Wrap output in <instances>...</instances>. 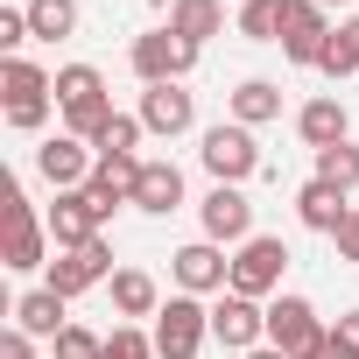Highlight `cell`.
Returning a JSON list of instances; mask_svg holds the SVG:
<instances>
[{"instance_id": "9c48e42d", "label": "cell", "mask_w": 359, "mask_h": 359, "mask_svg": "<svg viewBox=\"0 0 359 359\" xmlns=\"http://www.w3.org/2000/svg\"><path fill=\"white\" fill-rule=\"evenodd\" d=\"M113 275H120V268H113V247H106V233H99V240H85V247L57 254V261H50V282H43V289H57V296L71 303V296H85V289L113 282Z\"/></svg>"}, {"instance_id": "6da1fadb", "label": "cell", "mask_w": 359, "mask_h": 359, "mask_svg": "<svg viewBox=\"0 0 359 359\" xmlns=\"http://www.w3.org/2000/svg\"><path fill=\"white\" fill-rule=\"evenodd\" d=\"M0 92H8V127L43 134V120H50V106H57V78H50L43 64L8 57V64H0Z\"/></svg>"}, {"instance_id": "4dcf8cb0", "label": "cell", "mask_w": 359, "mask_h": 359, "mask_svg": "<svg viewBox=\"0 0 359 359\" xmlns=\"http://www.w3.org/2000/svg\"><path fill=\"white\" fill-rule=\"evenodd\" d=\"M22 43H36L29 36V8H0V57H15Z\"/></svg>"}, {"instance_id": "ac0fdd59", "label": "cell", "mask_w": 359, "mask_h": 359, "mask_svg": "<svg viewBox=\"0 0 359 359\" xmlns=\"http://www.w3.org/2000/svg\"><path fill=\"white\" fill-rule=\"evenodd\" d=\"M296 219H303L310 233H338V226L352 219V205H345V191L324 184V176H310V184L296 191Z\"/></svg>"}, {"instance_id": "f1b7e54d", "label": "cell", "mask_w": 359, "mask_h": 359, "mask_svg": "<svg viewBox=\"0 0 359 359\" xmlns=\"http://www.w3.org/2000/svg\"><path fill=\"white\" fill-rule=\"evenodd\" d=\"M99 359H155V331H141V324H120L113 338H106V352Z\"/></svg>"}, {"instance_id": "9a60e30c", "label": "cell", "mask_w": 359, "mask_h": 359, "mask_svg": "<svg viewBox=\"0 0 359 359\" xmlns=\"http://www.w3.org/2000/svg\"><path fill=\"white\" fill-rule=\"evenodd\" d=\"M43 226H50L57 254H71V247L99 240V212H92V198H85V191H57V205L43 212Z\"/></svg>"}, {"instance_id": "d6986e66", "label": "cell", "mask_w": 359, "mask_h": 359, "mask_svg": "<svg viewBox=\"0 0 359 359\" xmlns=\"http://www.w3.org/2000/svg\"><path fill=\"white\" fill-rule=\"evenodd\" d=\"M169 29L184 36L191 50H205L212 36H226V0H176V8H169Z\"/></svg>"}, {"instance_id": "ffe728a7", "label": "cell", "mask_w": 359, "mask_h": 359, "mask_svg": "<svg viewBox=\"0 0 359 359\" xmlns=\"http://www.w3.org/2000/svg\"><path fill=\"white\" fill-rule=\"evenodd\" d=\"M233 120L240 127H268V120H282V85H268V78H247V85H233Z\"/></svg>"}, {"instance_id": "52a82bcc", "label": "cell", "mask_w": 359, "mask_h": 359, "mask_svg": "<svg viewBox=\"0 0 359 359\" xmlns=\"http://www.w3.org/2000/svg\"><path fill=\"white\" fill-rule=\"evenodd\" d=\"M169 275H176V289H184V296H226V289H233V261H226L219 240L176 247V254H169Z\"/></svg>"}, {"instance_id": "2e32d148", "label": "cell", "mask_w": 359, "mask_h": 359, "mask_svg": "<svg viewBox=\"0 0 359 359\" xmlns=\"http://www.w3.org/2000/svg\"><path fill=\"white\" fill-rule=\"evenodd\" d=\"M176 205H184V169H176V162H141L134 212H148V219H169Z\"/></svg>"}, {"instance_id": "e0dca14e", "label": "cell", "mask_w": 359, "mask_h": 359, "mask_svg": "<svg viewBox=\"0 0 359 359\" xmlns=\"http://www.w3.org/2000/svg\"><path fill=\"white\" fill-rule=\"evenodd\" d=\"M296 134H303V148H338V141H352V120H345V106L324 92V99H310L303 113H296Z\"/></svg>"}, {"instance_id": "8992f818", "label": "cell", "mask_w": 359, "mask_h": 359, "mask_svg": "<svg viewBox=\"0 0 359 359\" xmlns=\"http://www.w3.org/2000/svg\"><path fill=\"white\" fill-rule=\"evenodd\" d=\"M268 345L289 352V359H310V352L324 345L317 303H310V296H275V303H268Z\"/></svg>"}, {"instance_id": "d6a6232c", "label": "cell", "mask_w": 359, "mask_h": 359, "mask_svg": "<svg viewBox=\"0 0 359 359\" xmlns=\"http://www.w3.org/2000/svg\"><path fill=\"white\" fill-rule=\"evenodd\" d=\"M0 359H36V338L22 324H8V331H0Z\"/></svg>"}, {"instance_id": "5b68a950", "label": "cell", "mask_w": 359, "mask_h": 359, "mask_svg": "<svg viewBox=\"0 0 359 359\" xmlns=\"http://www.w3.org/2000/svg\"><path fill=\"white\" fill-rule=\"evenodd\" d=\"M0 219H8V247H0V261H8L15 275L43 268V254H50L57 240H50V226L36 219V205L22 198V184H8V212H0Z\"/></svg>"}, {"instance_id": "30bf717a", "label": "cell", "mask_w": 359, "mask_h": 359, "mask_svg": "<svg viewBox=\"0 0 359 359\" xmlns=\"http://www.w3.org/2000/svg\"><path fill=\"white\" fill-rule=\"evenodd\" d=\"M198 219H205V240H219V247H247L254 240V205H247L240 184H212Z\"/></svg>"}, {"instance_id": "ba28073f", "label": "cell", "mask_w": 359, "mask_h": 359, "mask_svg": "<svg viewBox=\"0 0 359 359\" xmlns=\"http://www.w3.org/2000/svg\"><path fill=\"white\" fill-rule=\"evenodd\" d=\"M282 268H289V247L275 240V233H254L240 254H233V296H275L282 289Z\"/></svg>"}, {"instance_id": "d590c367", "label": "cell", "mask_w": 359, "mask_h": 359, "mask_svg": "<svg viewBox=\"0 0 359 359\" xmlns=\"http://www.w3.org/2000/svg\"><path fill=\"white\" fill-rule=\"evenodd\" d=\"M247 359H289V352H275V345H254V352H247Z\"/></svg>"}, {"instance_id": "7a4b0ae2", "label": "cell", "mask_w": 359, "mask_h": 359, "mask_svg": "<svg viewBox=\"0 0 359 359\" xmlns=\"http://www.w3.org/2000/svg\"><path fill=\"white\" fill-rule=\"evenodd\" d=\"M205 338H212V310H205L198 296L176 289V296L155 310V359H198Z\"/></svg>"}, {"instance_id": "d4e9b609", "label": "cell", "mask_w": 359, "mask_h": 359, "mask_svg": "<svg viewBox=\"0 0 359 359\" xmlns=\"http://www.w3.org/2000/svg\"><path fill=\"white\" fill-rule=\"evenodd\" d=\"M92 99H106V78H99L92 64H64V71H57V113L92 106Z\"/></svg>"}, {"instance_id": "f546056e", "label": "cell", "mask_w": 359, "mask_h": 359, "mask_svg": "<svg viewBox=\"0 0 359 359\" xmlns=\"http://www.w3.org/2000/svg\"><path fill=\"white\" fill-rule=\"evenodd\" d=\"M50 345H57V359H99V352H106V338H99V331H85V324H64Z\"/></svg>"}, {"instance_id": "74e56055", "label": "cell", "mask_w": 359, "mask_h": 359, "mask_svg": "<svg viewBox=\"0 0 359 359\" xmlns=\"http://www.w3.org/2000/svg\"><path fill=\"white\" fill-rule=\"evenodd\" d=\"M317 8H345V0H317Z\"/></svg>"}, {"instance_id": "4316f807", "label": "cell", "mask_w": 359, "mask_h": 359, "mask_svg": "<svg viewBox=\"0 0 359 359\" xmlns=\"http://www.w3.org/2000/svg\"><path fill=\"white\" fill-rule=\"evenodd\" d=\"M317 71H324V78H331V85H338V78H352V71H359V43H352V29H345V22H338V29H331V43H324V57H317Z\"/></svg>"}, {"instance_id": "3957f363", "label": "cell", "mask_w": 359, "mask_h": 359, "mask_svg": "<svg viewBox=\"0 0 359 359\" xmlns=\"http://www.w3.org/2000/svg\"><path fill=\"white\" fill-rule=\"evenodd\" d=\"M127 64H134V78H141V85H184V78H191V64H198V50H191L184 36H176V29L162 22V29L134 36Z\"/></svg>"}, {"instance_id": "e575fe53", "label": "cell", "mask_w": 359, "mask_h": 359, "mask_svg": "<svg viewBox=\"0 0 359 359\" xmlns=\"http://www.w3.org/2000/svg\"><path fill=\"white\" fill-rule=\"evenodd\" d=\"M331 331H338V338H345V345H352V352H359V310H345V317H338V324H331Z\"/></svg>"}, {"instance_id": "8fae6325", "label": "cell", "mask_w": 359, "mask_h": 359, "mask_svg": "<svg viewBox=\"0 0 359 359\" xmlns=\"http://www.w3.org/2000/svg\"><path fill=\"white\" fill-rule=\"evenodd\" d=\"M212 338L226 345V352H254V345H268V310L254 303V296H219L212 303Z\"/></svg>"}, {"instance_id": "44dd1931", "label": "cell", "mask_w": 359, "mask_h": 359, "mask_svg": "<svg viewBox=\"0 0 359 359\" xmlns=\"http://www.w3.org/2000/svg\"><path fill=\"white\" fill-rule=\"evenodd\" d=\"M113 310H120V317H155V310H162L155 275H148V268H120V275H113Z\"/></svg>"}, {"instance_id": "603a6c76", "label": "cell", "mask_w": 359, "mask_h": 359, "mask_svg": "<svg viewBox=\"0 0 359 359\" xmlns=\"http://www.w3.org/2000/svg\"><path fill=\"white\" fill-rule=\"evenodd\" d=\"M29 36L36 43H71L78 36V0H29Z\"/></svg>"}, {"instance_id": "cb8c5ba5", "label": "cell", "mask_w": 359, "mask_h": 359, "mask_svg": "<svg viewBox=\"0 0 359 359\" xmlns=\"http://www.w3.org/2000/svg\"><path fill=\"white\" fill-rule=\"evenodd\" d=\"M289 22V0H240V36L247 43H282Z\"/></svg>"}, {"instance_id": "484cf974", "label": "cell", "mask_w": 359, "mask_h": 359, "mask_svg": "<svg viewBox=\"0 0 359 359\" xmlns=\"http://www.w3.org/2000/svg\"><path fill=\"white\" fill-rule=\"evenodd\" d=\"M317 176H324L331 191H345V198H352V191H359V148H352V141L324 148V155H317Z\"/></svg>"}, {"instance_id": "1f68e13d", "label": "cell", "mask_w": 359, "mask_h": 359, "mask_svg": "<svg viewBox=\"0 0 359 359\" xmlns=\"http://www.w3.org/2000/svg\"><path fill=\"white\" fill-rule=\"evenodd\" d=\"M331 247H338V261H352V268H359V205H352V219L331 233Z\"/></svg>"}, {"instance_id": "8d00e7d4", "label": "cell", "mask_w": 359, "mask_h": 359, "mask_svg": "<svg viewBox=\"0 0 359 359\" xmlns=\"http://www.w3.org/2000/svg\"><path fill=\"white\" fill-rule=\"evenodd\" d=\"M345 29H352V43H359V15H352V22H345Z\"/></svg>"}, {"instance_id": "7402d4cb", "label": "cell", "mask_w": 359, "mask_h": 359, "mask_svg": "<svg viewBox=\"0 0 359 359\" xmlns=\"http://www.w3.org/2000/svg\"><path fill=\"white\" fill-rule=\"evenodd\" d=\"M15 324H22L29 338H57L71 317H64V296H57V289H29V296L15 303Z\"/></svg>"}, {"instance_id": "7c38bea8", "label": "cell", "mask_w": 359, "mask_h": 359, "mask_svg": "<svg viewBox=\"0 0 359 359\" xmlns=\"http://www.w3.org/2000/svg\"><path fill=\"white\" fill-rule=\"evenodd\" d=\"M36 169H43V184H57V191H85L92 169H99V155H92L85 141H71V134H50V141L36 148Z\"/></svg>"}, {"instance_id": "277c9868", "label": "cell", "mask_w": 359, "mask_h": 359, "mask_svg": "<svg viewBox=\"0 0 359 359\" xmlns=\"http://www.w3.org/2000/svg\"><path fill=\"white\" fill-rule=\"evenodd\" d=\"M198 162L212 169V184H247V176L261 169L254 127H240V120H219V127H205V148H198Z\"/></svg>"}, {"instance_id": "836d02e7", "label": "cell", "mask_w": 359, "mask_h": 359, "mask_svg": "<svg viewBox=\"0 0 359 359\" xmlns=\"http://www.w3.org/2000/svg\"><path fill=\"white\" fill-rule=\"evenodd\" d=\"M310 359H359V352H352V345H345V338H338V331H324V345H317V352H310Z\"/></svg>"}, {"instance_id": "4fadbf2b", "label": "cell", "mask_w": 359, "mask_h": 359, "mask_svg": "<svg viewBox=\"0 0 359 359\" xmlns=\"http://www.w3.org/2000/svg\"><path fill=\"white\" fill-rule=\"evenodd\" d=\"M324 43H331V15L317 8V0H289V22H282V57H289V64H310V71H317Z\"/></svg>"}, {"instance_id": "5bb4252c", "label": "cell", "mask_w": 359, "mask_h": 359, "mask_svg": "<svg viewBox=\"0 0 359 359\" xmlns=\"http://www.w3.org/2000/svg\"><path fill=\"white\" fill-rule=\"evenodd\" d=\"M141 127L162 134V141L191 134V127H198V99H191L184 85H148V92H141Z\"/></svg>"}, {"instance_id": "83f0119b", "label": "cell", "mask_w": 359, "mask_h": 359, "mask_svg": "<svg viewBox=\"0 0 359 359\" xmlns=\"http://www.w3.org/2000/svg\"><path fill=\"white\" fill-rule=\"evenodd\" d=\"M148 127H141V113H113V127L99 134V148L92 155H134V141H141Z\"/></svg>"}]
</instances>
